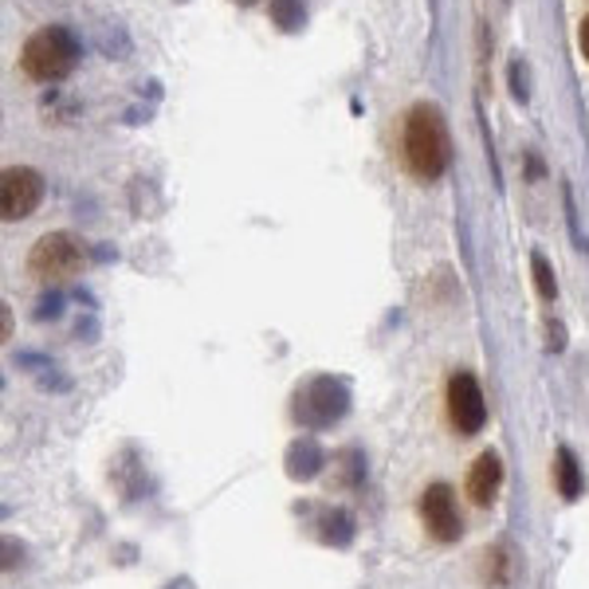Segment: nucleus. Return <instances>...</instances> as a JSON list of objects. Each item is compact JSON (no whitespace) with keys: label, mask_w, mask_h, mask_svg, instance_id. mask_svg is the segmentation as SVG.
I'll use <instances>...</instances> for the list:
<instances>
[{"label":"nucleus","mask_w":589,"mask_h":589,"mask_svg":"<svg viewBox=\"0 0 589 589\" xmlns=\"http://www.w3.org/2000/svg\"><path fill=\"white\" fill-rule=\"evenodd\" d=\"M511 95L519 102H527V67H523V59H511Z\"/></svg>","instance_id":"nucleus-15"},{"label":"nucleus","mask_w":589,"mask_h":589,"mask_svg":"<svg viewBox=\"0 0 589 589\" xmlns=\"http://www.w3.org/2000/svg\"><path fill=\"white\" fill-rule=\"evenodd\" d=\"M267 9H272V20L283 28V32H300L303 20H307V12H303L300 0H272Z\"/></svg>","instance_id":"nucleus-12"},{"label":"nucleus","mask_w":589,"mask_h":589,"mask_svg":"<svg viewBox=\"0 0 589 589\" xmlns=\"http://www.w3.org/2000/svg\"><path fill=\"white\" fill-rule=\"evenodd\" d=\"M79 63V43L71 36V28L48 24L40 32L28 36L24 51H20V67L24 76L36 84H59V79L71 76V67Z\"/></svg>","instance_id":"nucleus-2"},{"label":"nucleus","mask_w":589,"mask_h":589,"mask_svg":"<svg viewBox=\"0 0 589 589\" xmlns=\"http://www.w3.org/2000/svg\"><path fill=\"white\" fill-rule=\"evenodd\" d=\"M315 527H318V539L331 542V547H350L354 542V514L346 507H323Z\"/></svg>","instance_id":"nucleus-10"},{"label":"nucleus","mask_w":589,"mask_h":589,"mask_svg":"<svg viewBox=\"0 0 589 589\" xmlns=\"http://www.w3.org/2000/svg\"><path fill=\"white\" fill-rule=\"evenodd\" d=\"M449 421L460 436H475L488 424V401H483L475 374H468V370H457L449 377Z\"/></svg>","instance_id":"nucleus-5"},{"label":"nucleus","mask_w":589,"mask_h":589,"mask_svg":"<svg viewBox=\"0 0 589 589\" xmlns=\"http://www.w3.org/2000/svg\"><path fill=\"white\" fill-rule=\"evenodd\" d=\"M236 4H244V9H252V4H259V0H236Z\"/></svg>","instance_id":"nucleus-18"},{"label":"nucleus","mask_w":589,"mask_h":589,"mask_svg":"<svg viewBox=\"0 0 589 589\" xmlns=\"http://www.w3.org/2000/svg\"><path fill=\"white\" fill-rule=\"evenodd\" d=\"M488 558H491V566H495V570H491V581H495V586H507V570H511V550L495 547Z\"/></svg>","instance_id":"nucleus-14"},{"label":"nucleus","mask_w":589,"mask_h":589,"mask_svg":"<svg viewBox=\"0 0 589 589\" xmlns=\"http://www.w3.org/2000/svg\"><path fill=\"white\" fill-rule=\"evenodd\" d=\"M499 488H503V464H499L495 452H483L472 464V472H468V483H464L468 499L475 507H491L499 499Z\"/></svg>","instance_id":"nucleus-8"},{"label":"nucleus","mask_w":589,"mask_h":589,"mask_svg":"<svg viewBox=\"0 0 589 589\" xmlns=\"http://www.w3.org/2000/svg\"><path fill=\"white\" fill-rule=\"evenodd\" d=\"M43 177L32 166H9L0 177V216L4 220H24L40 208Z\"/></svg>","instance_id":"nucleus-6"},{"label":"nucleus","mask_w":589,"mask_h":589,"mask_svg":"<svg viewBox=\"0 0 589 589\" xmlns=\"http://www.w3.org/2000/svg\"><path fill=\"white\" fill-rule=\"evenodd\" d=\"M421 519L436 542H457L464 534V519H460L457 491L449 483H432L421 495Z\"/></svg>","instance_id":"nucleus-7"},{"label":"nucleus","mask_w":589,"mask_h":589,"mask_svg":"<svg viewBox=\"0 0 589 589\" xmlns=\"http://www.w3.org/2000/svg\"><path fill=\"white\" fill-rule=\"evenodd\" d=\"M350 413V385L342 377H311L295 390V401H291V416L300 429H331L342 416Z\"/></svg>","instance_id":"nucleus-3"},{"label":"nucleus","mask_w":589,"mask_h":589,"mask_svg":"<svg viewBox=\"0 0 589 589\" xmlns=\"http://www.w3.org/2000/svg\"><path fill=\"white\" fill-rule=\"evenodd\" d=\"M401 154L413 177L421 181H436L449 174L452 166V138L444 110L436 102H413L405 115V134H401Z\"/></svg>","instance_id":"nucleus-1"},{"label":"nucleus","mask_w":589,"mask_h":589,"mask_svg":"<svg viewBox=\"0 0 589 589\" xmlns=\"http://www.w3.org/2000/svg\"><path fill=\"white\" fill-rule=\"evenodd\" d=\"M578 40H581V56H586V63H589V17L581 20V28H578Z\"/></svg>","instance_id":"nucleus-17"},{"label":"nucleus","mask_w":589,"mask_h":589,"mask_svg":"<svg viewBox=\"0 0 589 589\" xmlns=\"http://www.w3.org/2000/svg\"><path fill=\"white\" fill-rule=\"evenodd\" d=\"M323 464H326L323 449H318L311 436H300L287 449V475H291V480H300V483L315 480V475L323 472Z\"/></svg>","instance_id":"nucleus-9"},{"label":"nucleus","mask_w":589,"mask_h":589,"mask_svg":"<svg viewBox=\"0 0 589 589\" xmlns=\"http://www.w3.org/2000/svg\"><path fill=\"white\" fill-rule=\"evenodd\" d=\"M531 272H534V287H539V295L550 303L558 295V283H554V267H550V259L542 256V252H531Z\"/></svg>","instance_id":"nucleus-13"},{"label":"nucleus","mask_w":589,"mask_h":589,"mask_svg":"<svg viewBox=\"0 0 589 589\" xmlns=\"http://www.w3.org/2000/svg\"><path fill=\"white\" fill-rule=\"evenodd\" d=\"M554 488H558V495H562L566 503L581 499V464H578V457H573L570 449L554 452Z\"/></svg>","instance_id":"nucleus-11"},{"label":"nucleus","mask_w":589,"mask_h":589,"mask_svg":"<svg viewBox=\"0 0 589 589\" xmlns=\"http://www.w3.org/2000/svg\"><path fill=\"white\" fill-rule=\"evenodd\" d=\"M87 267V244L71 233H43L28 252V272L40 283H63Z\"/></svg>","instance_id":"nucleus-4"},{"label":"nucleus","mask_w":589,"mask_h":589,"mask_svg":"<svg viewBox=\"0 0 589 589\" xmlns=\"http://www.w3.org/2000/svg\"><path fill=\"white\" fill-rule=\"evenodd\" d=\"M586 252H589V244H586Z\"/></svg>","instance_id":"nucleus-19"},{"label":"nucleus","mask_w":589,"mask_h":589,"mask_svg":"<svg viewBox=\"0 0 589 589\" xmlns=\"http://www.w3.org/2000/svg\"><path fill=\"white\" fill-rule=\"evenodd\" d=\"M547 350H554V354L566 350V326L558 318H547Z\"/></svg>","instance_id":"nucleus-16"}]
</instances>
